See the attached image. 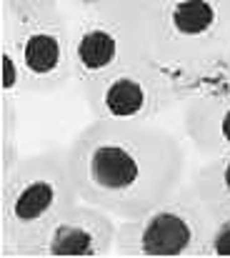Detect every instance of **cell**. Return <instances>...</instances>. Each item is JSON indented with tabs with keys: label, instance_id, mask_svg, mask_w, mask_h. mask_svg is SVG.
I'll return each instance as SVG.
<instances>
[{
	"label": "cell",
	"instance_id": "obj_8",
	"mask_svg": "<svg viewBox=\"0 0 230 258\" xmlns=\"http://www.w3.org/2000/svg\"><path fill=\"white\" fill-rule=\"evenodd\" d=\"M120 218L78 201L63 211L18 258H108L115 256Z\"/></svg>",
	"mask_w": 230,
	"mask_h": 258
},
{
	"label": "cell",
	"instance_id": "obj_6",
	"mask_svg": "<svg viewBox=\"0 0 230 258\" xmlns=\"http://www.w3.org/2000/svg\"><path fill=\"white\" fill-rule=\"evenodd\" d=\"M80 90L88 110L98 120L153 123L173 108H180L170 78L150 53L120 71H113L83 86Z\"/></svg>",
	"mask_w": 230,
	"mask_h": 258
},
{
	"label": "cell",
	"instance_id": "obj_12",
	"mask_svg": "<svg viewBox=\"0 0 230 258\" xmlns=\"http://www.w3.org/2000/svg\"><path fill=\"white\" fill-rule=\"evenodd\" d=\"M200 258H230V216L213 221Z\"/></svg>",
	"mask_w": 230,
	"mask_h": 258
},
{
	"label": "cell",
	"instance_id": "obj_14",
	"mask_svg": "<svg viewBox=\"0 0 230 258\" xmlns=\"http://www.w3.org/2000/svg\"><path fill=\"white\" fill-rule=\"evenodd\" d=\"M63 3V13L68 18H78V15H93L103 10V0H60Z\"/></svg>",
	"mask_w": 230,
	"mask_h": 258
},
{
	"label": "cell",
	"instance_id": "obj_9",
	"mask_svg": "<svg viewBox=\"0 0 230 258\" xmlns=\"http://www.w3.org/2000/svg\"><path fill=\"white\" fill-rule=\"evenodd\" d=\"M180 125L183 138L203 161L230 153V86L183 103Z\"/></svg>",
	"mask_w": 230,
	"mask_h": 258
},
{
	"label": "cell",
	"instance_id": "obj_4",
	"mask_svg": "<svg viewBox=\"0 0 230 258\" xmlns=\"http://www.w3.org/2000/svg\"><path fill=\"white\" fill-rule=\"evenodd\" d=\"M210 216L185 180L170 198L143 216L120 221L115 256L118 258H200L210 233Z\"/></svg>",
	"mask_w": 230,
	"mask_h": 258
},
{
	"label": "cell",
	"instance_id": "obj_7",
	"mask_svg": "<svg viewBox=\"0 0 230 258\" xmlns=\"http://www.w3.org/2000/svg\"><path fill=\"white\" fill-rule=\"evenodd\" d=\"M3 43L18 55L28 93H55L73 81V28L65 13L35 23L3 18Z\"/></svg>",
	"mask_w": 230,
	"mask_h": 258
},
{
	"label": "cell",
	"instance_id": "obj_2",
	"mask_svg": "<svg viewBox=\"0 0 230 258\" xmlns=\"http://www.w3.org/2000/svg\"><path fill=\"white\" fill-rule=\"evenodd\" d=\"M150 55L180 105L230 86V0H160L150 15Z\"/></svg>",
	"mask_w": 230,
	"mask_h": 258
},
{
	"label": "cell",
	"instance_id": "obj_11",
	"mask_svg": "<svg viewBox=\"0 0 230 258\" xmlns=\"http://www.w3.org/2000/svg\"><path fill=\"white\" fill-rule=\"evenodd\" d=\"M63 13L60 0H3V18L15 23H35Z\"/></svg>",
	"mask_w": 230,
	"mask_h": 258
},
{
	"label": "cell",
	"instance_id": "obj_10",
	"mask_svg": "<svg viewBox=\"0 0 230 258\" xmlns=\"http://www.w3.org/2000/svg\"><path fill=\"white\" fill-rule=\"evenodd\" d=\"M188 183L203 201L210 221L230 216V153L208 158L188 175Z\"/></svg>",
	"mask_w": 230,
	"mask_h": 258
},
{
	"label": "cell",
	"instance_id": "obj_5",
	"mask_svg": "<svg viewBox=\"0 0 230 258\" xmlns=\"http://www.w3.org/2000/svg\"><path fill=\"white\" fill-rule=\"evenodd\" d=\"M73 81L88 86L150 53V18H130L110 10L70 18Z\"/></svg>",
	"mask_w": 230,
	"mask_h": 258
},
{
	"label": "cell",
	"instance_id": "obj_3",
	"mask_svg": "<svg viewBox=\"0 0 230 258\" xmlns=\"http://www.w3.org/2000/svg\"><path fill=\"white\" fill-rule=\"evenodd\" d=\"M0 253L18 258L63 211L80 201L68 151L23 156L3 175Z\"/></svg>",
	"mask_w": 230,
	"mask_h": 258
},
{
	"label": "cell",
	"instance_id": "obj_1",
	"mask_svg": "<svg viewBox=\"0 0 230 258\" xmlns=\"http://www.w3.org/2000/svg\"><path fill=\"white\" fill-rule=\"evenodd\" d=\"M80 201L120 221L143 216L188 180V141L158 123L93 120L68 148Z\"/></svg>",
	"mask_w": 230,
	"mask_h": 258
},
{
	"label": "cell",
	"instance_id": "obj_13",
	"mask_svg": "<svg viewBox=\"0 0 230 258\" xmlns=\"http://www.w3.org/2000/svg\"><path fill=\"white\" fill-rule=\"evenodd\" d=\"M160 0H103V10L130 15V18H150Z\"/></svg>",
	"mask_w": 230,
	"mask_h": 258
}]
</instances>
